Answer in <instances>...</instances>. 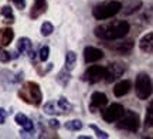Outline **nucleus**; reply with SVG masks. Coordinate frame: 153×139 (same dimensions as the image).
Masks as SVG:
<instances>
[{"mask_svg": "<svg viewBox=\"0 0 153 139\" xmlns=\"http://www.w3.org/2000/svg\"><path fill=\"white\" fill-rule=\"evenodd\" d=\"M11 60V56L9 51L3 50L1 47H0V62H9Z\"/></svg>", "mask_w": 153, "mask_h": 139, "instance_id": "nucleus-29", "label": "nucleus"}, {"mask_svg": "<svg viewBox=\"0 0 153 139\" xmlns=\"http://www.w3.org/2000/svg\"><path fill=\"white\" fill-rule=\"evenodd\" d=\"M55 80H57V83L61 84L62 87H67L68 83L71 81V71H68V70H65V68H62V70L57 74Z\"/></svg>", "mask_w": 153, "mask_h": 139, "instance_id": "nucleus-18", "label": "nucleus"}, {"mask_svg": "<svg viewBox=\"0 0 153 139\" xmlns=\"http://www.w3.org/2000/svg\"><path fill=\"white\" fill-rule=\"evenodd\" d=\"M14 4H16L17 9H20V10H23L24 7H26V0H11Z\"/></svg>", "mask_w": 153, "mask_h": 139, "instance_id": "nucleus-30", "label": "nucleus"}, {"mask_svg": "<svg viewBox=\"0 0 153 139\" xmlns=\"http://www.w3.org/2000/svg\"><path fill=\"white\" fill-rule=\"evenodd\" d=\"M65 129H68V131H79V129H82V122L79 121V119H72V121H68V122H65Z\"/></svg>", "mask_w": 153, "mask_h": 139, "instance_id": "nucleus-24", "label": "nucleus"}, {"mask_svg": "<svg viewBox=\"0 0 153 139\" xmlns=\"http://www.w3.org/2000/svg\"><path fill=\"white\" fill-rule=\"evenodd\" d=\"M54 31V26L51 24L50 22H44L43 24H41V34H43L44 37H48V36H51V33Z\"/></svg>", "mask_w": 153, "mask_h": 139, "instance_id": "nucleus-26", "label": "nucleus"}, {"mask_svg": "<svg viewBox=\"0 0 153 139\" xmlns=\"http://www.w3.org/2000/svg\"><path fill=\"white\" fill-rule=\"evenodd\" d=\"M48 56H50V47L48 45H43L40 48V60L41 61H47L48 60Z\"/></svg>", "mask_w": 153, "mask_h": 139, "instance_id": "nucleus-27", "label": "nucleus"}, {"mask_svg": "<svg viewBox=\"0 0 153 139\" xmlns=\"http://www.w3.org/2000/svg\"><path fill=\"white\" fill-rule=\"evenodd\" d=\"M89 128H91V129L94 131V132H95V135H97L98 138H104V139H108V138H109V135L106 134V132H104L102 129H99L98 126H97V125H91Z\"/></svg>", "mask_w": 153, "mask_h": 139, "instance_id": "nucleus-28", "label": "nucleus"}, {"mask_svg": "<svg viewBox=\"0 0 153 139\" xmlns=\"http://www.w3.org/2000/svg\"><path fill=\"white\" fill-rule=\"evenodd\" d=\"M105 78V67L101 65H91L82 74V80L89 84H97Z\"/></svg>", "mask_w": 153, "mask_h": 139, "instance_id": "nucleus-6", "label": "nucleus"}, {"mask_svg": "<svg viewBox=\"0 0 153 139\" xmlns=\"http://www.w3.org/2000/svg\"><path fill=\"white\" fill-rule=\"evenodd\" d=\"M57 105H58V108L61 109V112H62V114H68V112L72 111L71 102L67 100L65 97H60V100H58V102H57Z\"/></svg>", "mask_w": 153, "mask_h": 139, "instance_id": "nucleus-22", "label": "nucleus"}, {"mask_svg": "<svg viewBox=\"0 0 153 139\" xmlns=\"http://www.w3.org/2000/svg\"><path fill=\"white\" fill-rule=\"evenodd\" d=\"M139 48L146 53V54H152L153 51V33H148L145 34L140 41H139Z\"/></svg>", "mask_w": 153, "mask_h": 139, "instance_id": "nucleus-14", "label": "nucleus"}, {"mask_svg": "<svg viewBox=\"0 0 153 139\" xmlns=\"http://www.w3.org/2000/svg\"><path fill=\"white\" fill-rule=\"evenodd\" d=\"M6 117H7V112L4 108H0V125H3L6 122Z\"/></svg>", "mask_w": 153, "mask_h": 139, "instance_id": "nucleus-31", "label": "nucleus"}, {"mask_svg": "<svg viewBox=\"0 0 153 139\" xmlns=\"http://www.w3.org/2000/svg\"><path fill=\"white\" fill-rule=\"evenodd\" d=\"M43 111H44V114H47V115H58V114H62L61 109L58 108V105H57L55 102H53V101H50V102H47V104L44 105Z\"/></svg>", "mask_w": 153, "mask_h": 139, "instance_id": "nucleus-20", "label": "nucleus"}, {"mask_svg": "<svg viewBox=\"0 0 153 139\" xmlns=\"http://www.w3.org/2000/svg\"><path fill=\"white\" fill-rule=\"evenodd\" d=\"M116 128L122 129V131H128V132H136L139 126H140V118L135 111H126L123 115L116 121Z\"/></svg>", "mask_w": 153, "mask_h": 139, "instance_id": "nucleus-4", "label": "nucleus"}, {"mask_svg": "<svg viewBox=\"0 0 153 139\" xmlns=\"http://www.w3.org/2000/svg\"><path fill=\"white\" fill-rule=\"evenodd\" d=\"M135 91L139 100L146 101L152 95V78L146 72H140L135 81Z\"/></svg>", "mask_w": 153, "mask_h": 139, "instance_id": "nucleus-5", "label": "nucleus"}, {"mask_svg": "<svg viewBox=\"0 0 153 139\" xmlns=\"http://www.w3.org/2000/svg\"><path fill=\"white\" fill-rule=\"evenodd\" d=\"M104 58V51L97 48V47H91L88 45L84 48V61L87 64H91V62H97L99 60Z\"/></svg>", "mask_w": 153, "mask_h": 139, "instance_id": "nucleus-9", "label": "nucleus"}, {"mask_svg": "<svg viewBox=\"0 0 153 139\" xmlns=\"http://www.w3.org/2000/svg\"><path fill=\"white\" fill-rule=\"evenodd\" d=\"M1 16L4 17L6 23H14V14H13V9L10 6H3L1 7Z\"/></svg>", "mask_w": 153, "mask_h": 139, "instance_id": "nucleus-23", "label": "nucleus"}, {"mask_svg": "<svg viewBox=\"0 0 153 139\" xmlns=\"http://www.w3.org/2000/svg\"><path fill=\"white\" fill-rule=\"evenodd\" d=\"M78 139H91L89 136H78Z\"/></svg>", "mask_w": 153, "mask_h": 139, "instance_id": "nucleus-33", "label": "nucleus"}, {"mask_svg": "<svg viewBox=\"0 0 153 139\" xmlns=\"http://www.w3.org/2000/svg\"><path fill=\"white\" fill-rule=\"evenodd\" d=\"M48 125L53 129H58V128H60V122H58L57 119H50V121H48Z\"/></svg>", "mask_w": 153, "mask_h": 139, "instance_id": "nucleus-32", "label": "nucleus"}, {"mask_svg": "<svg viewBox=\"0 0 153 139\" xmlns=\"http://www.w3.org/2000/svg\"><path fill=\"white\" fill-rule=\"evenodd\" d=\"M31 40L28 39V37H22V39L19 40V43H17V51L20 53V54H24V53H27L28 50H31Z\"/></svg>", "mask_w": 153, "mask_h": 139, "instance_id": "nucleus-19", "label": "nucleus"}, {"mask_svg": "<svg viewBox=\"0 0 153 139\" xmlns=\"http://www.w3.org/2000/svg\"><path fill=\"white\" fill-rule=\"evenodd\" d=\"M125 112V108L122 104H112L109 105L106 109L102 111V119L105 122L108 123H112V122H116Z\"/></svg>", "mask_w": 153, "mask_h": 139, "instance_id": "nucleus-7", "label": "nucleus"}, {"mask_svg": "<svg viewBox=\"0 0 153 139\" xmlns=\"http://www.w3.org/2000/svg\"><path fill=\"white\" fill-rule=\"evenodd\" d=\"M131 88H132L131 81H129V80H122V81H119V83L115 85L114 94H115V97L120 98V97H123V95L128 94V92L131 91Z\"/></svg>", "mask_w": 153, "mask_h": 139, "instance_id": "nucleus-13", "label": "nucleus"}, {"mask_svg": "<svg viewBox=\"0 0 153 139\" xmlns=\"http://www.w3.org/2000/svg\"><path fill=\"white\" fill-rule=\"evenodd\" d=\"M75 62H76V54L74 51H68L65 54V70L68 71H72L74 67H75Z\"/></svg>", "mask_w": 153, "mask_h": 139, "instance_id": "nucleus-21", "label": "nucleus"}, {"mask_svg": "<svg viewBox=\"0 0 153 139\" xmlns=\"http://www.w3.org/2000/svg\"><path fill=\"white\" fill-rule=\"evenodd\" d=\"M13 39H14V31L11 28L6 27L0 30V45H3V47L9 45L13 41Z\"/></svg>", "mask_w": 153, "mask_h": 139, "instance_id": "nucleus-15", "label": "nucleus"}, {"mask_svg": "<svg viewBox=\"0 0 153 139\" xmlns=\"http://www.w3.org/2000/svg\"><path fill=\"white\" fill-rule=\"evenodd\" d=\"M108 104V97L104 94V92H94L91 95V105H89V111L91 112H97V109L102 108Z\"/></svg>", "mask_w": 153, "mask_h": 139, "instance_id": "nucleus-10", "label": "nucleus"}, {"mask_svg": "<svg viewBox=\"0 0 153 139\" xmlns=\"http://www.w3.org/2000/svg\"><path fill=\"white\" fill-rule=\"evenodd\" d=\"M125 74V65L120 62H111L105 67V81L106 83H114L118 78H120Z\"/></svg>", "mask_w": 153, "mask_h": 139, "instance_id": "nucleus-8", "label": "nucleus"}, {"mask_svg": "<svg viewBox=\"0 0 153 139\" xmlns=\"http://www.w3.org/2000/svg\"><path fill=\"white\" fill-rule=\"evenodd\" d=\"M19 97L22 98L26 104H30V105L38 106L43 101V92H41V88L37 83L34 81H27L22 85V88L19 89Z\"/></svg>", "mask_w": 153, "mask_h": 139, "instance_id": "nucleus-2", "label": "nucleus"}, {"mask_svg": "<svg viewBox=\"0 0 153 139\" xmlns=\"http://www.w3.org/2000/svg\"><path fill=\"white\" fill-rule=\"evenodd\" d=\"M14 119H16V123L17 125H20L23 128V131H24V134H31V132H34V123L31 119H28L24 114H17L16 117H14Z\"/></svg>", "mask_w": 153, "mask_h": 139, "instance_id": "nucleus-11", "label": "nucleus"}, {"mask_svg": "<svg viewBox=\"0 0 153 139\" xmlns=\"http://www.w3.org/2000/svg\"><path fill=\"white\" fill-rule=\"evenodd\" d=\"M132 48H133V41H131V40L123 41V43H118L116 45H114V50L120 56H128L132 51Z\"/></svg>", "mask_w": 153, "mask_h": 139, "instance_id": "nucleus-16", "label": "nucleus"}, {"mask_svg": "<svg viewBox=\"0 0 153 139\" xmlns=\"http://www.w3.org/2000/svg\"><path fill=\"white\" fill-rule=\"evenodd\" d=\"M47 7H48V6H47V1H45V0H36L33 7H31V11H30V17H31L33 20L38 19L41 14H44V13L47 11Z\"/></svg>", "mask_w": 153, "mask_h": 139, "instance_id": "nucleus-12", "label": "nucleus"}, {"mask_svg": "<svg viewBox=\"0 0 153 139\" xmlns=\"http://www.w3.org/2000/svg\"><path fill=\"white\" fill-rule=\"evenodd\" d=\"M129 30H131V26H129L128 22H125V20H115V22L97 26L94 33L101 40L115 41V40L123 39L126 34L129 33Z\"/></svg>", "mask_w": 153, "mask_h": 139, "instance_id": "nucleus-1", "label": "nucleus"}, {"mask_svg": "<svg viewBox=\"0 0 153 139\" xmlns=\"http://www.w3.org/2000/svg\"><path fill=\"white\" fill-rule=\"evenodd\" d=\"M142 7V0H128L126 4L123 6V13L126 16L129 14H133L135 11H137Z\"/></svg>", "mask_w": 153, "mask_h": 139, "instance_id": "nucleus-17", "label": "nucleus"}, {"mask_svg": "<svg viewBox=\"0 0 153 139\" xmlns=\"http://www.w3.org/2000/svg\"><path fill=\"white\" fill-rule=\"evenodd\" d=\"M122 10V3L118 0H106L102 3L94 6L92 9V16L97 20H106L111 17L116 16L119 11Z\"/></svg>", "mask_w": 153, "mask_h": 139, "instance_id": "nucleus-3", "label": "nucleus"}, {"mask_svg": "<svg viewBox=\"0 0 153 139\" xmlns=\"http://www.w3.org/2000/svg\"><path fill=\"white\" fill-rule=\"evenodd\" d=\"M152 102H149L148 111H146V119H145V128H152L153 126V111H152Z\"/></svg>", "mask_w": 153, "mask_h": 139, "instance_id": "nucleus-25", "label": "nucleus"}]
</instances>
